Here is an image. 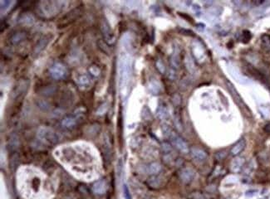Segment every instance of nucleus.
<instances>
[{
	"label": "nucleus",
	"mask_w": 270,
	"mask_h": 199,
	"mask_svg": "<svg viewBox=\"0 0 270 199\" xmlns=\"http://www.w3.org/2000/svg\"><path fill=\"white\" fill-rule=\"evenodd\" d=\"M131 60L127 56H122L119 61L120 87L121 94H127V88L131 76Z\"/></svg>",
	"instance_id": "nucleus-1"
},
{
	"label": "nucleus",
	"mask_w": 270,
	"mask_h": 199,
	"mask_svg": "<svg viewBox=\"0 0 270 199\" xmlns=\"http://www.w3.org/2000/svg\"><path fill=\"white\" fill-rule=\"evenodd\" d=\"M162 131L164 133V135L171 140L172 144L179 151H180L183 154H188L189 152L191 151V149H190L186 142L180 136L178 135L176 133L173 131L168 125H166V124L162 125Z\"/></svg>",
	"instance_id": "nucleus-2"
},
{
	"label": "nucleus",
	"mask_w": 270,
	"mask_h": 199,
	"mask_svg": "<svg viewBox=\"0 0 270 199\" xmlns=\"http://www.w3.org/2000/svg\"><path fill=\"white\" fill-rule=\"evenodd\" d=\"M38 135L40 139L45 140L49 143H55L59 141L58 135L56 134L55 132L52 131V129H48V128H41L38 130Z\"/></svg>",
	"instance_id": "nucleus-3"
},
{
	"label": "nucleus",
	"mask_w": 270,
	"mask_h": 199,
	"mask_svg": "<svg viewBox=\"0 0 270 199\" xmlns=\"http://www.w3.org/2000/svg\"><path fill=\"white\" fill-rule=\"evenodd\" d=\"M226 86L227 88H228V90H229V91L230 93V95L233 96L234 100L236 101V103L238 104V105H239L241 108H244V109L247 110L248 111H249V108L247 107L246 105H245L244 102L243 101V99L241 98V96H239V94H238V91H237V90H236L235 87L234 86V85L231 83L230 80H226Z\"/></svg>",
	"instance_id": "nucleus-4"
},
{
	"label": "nucleus",
	"mask_w": 270,
	"mask_h": 199,
	"mask_svg": "<svg viewBox=\"0 0 270 199\" xmlns=\"http://www.w3.org/2000/svg\"><path fill=\"white\" fill-rule=\"evenodd\" d=\"M67 73L66 68L61 63H56L50 68V74L52 78L56 80H60L63 78Z\"/></svg>",
	"instance_id": "nucleus-5"
},
{
	"label": "nucleus",
	"mask_w": 270,
	"mask_h": 199,
	"mask_svg": "<svg viewBox=\"0 0 270 199\" xmlns=\"http://www.w3.org/2000/svg\"><path fill=\"white\" fill-rule=\"evenodd\" d=\"M101 29H102V32L103 34V37L106 42L109 44H112L114 42V34L111 31V27L107 21H102V24H101Z\"/></svg>",
	"instance_id": "nucleus-6"
},
{
	"label": "nucleus",
	"mask_w": 270,
	"mask_h": 199,
	"mask_svg": "<svg viewBox=\"0 0 270 199\" xmlns=\"http://www.w3.org/2000/svg\"><path fill=\"white\" fill-rule=\"evenodd\" d=\"M191 50L193 52V56H195V58L197 61H203L205 60V51L202 45L199 42H195L193 43Z\"/></svg>",
	"instance_id": "nucleus-7"
},
{
	"label": "nucleus",
	"mask_w": 270,
	"mask_h": 199,
	"mask_svg": "<svg viewBox=\"0 0 270 199\" xmlns=\"http://www.w3.org/2000/svg\"><path fill=\"white\" fill-rule=\"evenodd\" d=\"M191 154L192 158L199 162H203L207 159L208 154L204 149L198 147H193L191 149Z\"/></svg>",
	"instance_id": "nucleus-8"
},
{
	"label": "nucleus",
	"mask_w": 270,
	"mask_h": 199,
	"mask_svg": "<svg viewBox=\"0 0 270 199\" xmlns=\"http://www.w3.org/2000/svg\"><path fill=\"white\" fill-rule=\"evenodd\" d=\"M180 179H181V181L185 183H191V181L194 179L195 177V172L192 170L191 168H185L180 171L179 173Z\"/></svg>",
	"instance_id": "nucleus-9"
},
{
	"label": "nucleus",
	"mask_w": 270,
	"mask_h": 199,
	"mask_svg": "<svg viewBox=\"0 0 270 199\" xmlns=\"http://www.w3.org/2000/svg\"><path fill=\"white\" fill-rule=\"evenodd\" d=\"M76 83L81 89H86L91 85V78L87 74H82L76 78Z\"/></svg>",
	"instance_id": "nucleus-10"
},
{
	"label": "nucleus",
	"mask_w": 270,
	"mask_h": 199,
	"mask_svg": "<svg viewBox=\"0 0 270 199\" xmlns=\"http://www.w3.org/2000/svg\"><path fill=\"white\" fill-rule=\"evenodd\" d=\"M246 146V141L244 139H241L238 140L237 143L234 144L230 150L231 154L233 156H238L239 154H241L243 150L245 149Z\"/></svg>",
	"instance_id": "nucleus-11"
},
{
	"label": "nucleus",
	"mask_w": 270,
	"mask_h": 199,
	"mask_svg": "<svg viewBox=\"0 0 270 199\" xmlns=\"http://www.w3.org/2000/svg\"><path fill=\"white\" fill-rule=\"evenodd\" d=\"M244 164V158L238 157V158L234 159L231 163V171L234 173H237L238 172H240Z\"/></svg>",
	"instance_id": "nucleus-12"
},
{
	"label": "nucleus",
	"mask_w": 270,
	"mask_h": 199,
	"mask_svg": "<svg viewBox=\"0 0 270 199\" xmlns=\"http://www.w3.org/2000/svg\"><path fill=\"white\" fill-rule=\"evenodd\" d=\"M79 116L80 114H78L77 116H68V117L64 118L62 120V125L65 128H72L73 126H75L76 123H77V119H78Z\"/></svg>",
	"instance_id": "nucleus-13"
},
{
	"label": "nucleus",
	"mask_w": 270,
	"mask_h": 199,
	"mask_svg": "<svg viewBox=\"0 0 270 199\" xmlns=\"http://www.w3.org/2000/svg\"><path fill=\"white\" fill-rule=\"evenodd\" d=\"M107 188V185H106V182L104 180H99L97 182H96L92 187V190L95 193L97 194H102L106 191Z\"/></svg>",
	"instance_id": "nucleus-14"
},
{
	"label": "nucleus",
	"mask_w": 270,
	"mask_h": 199,
	"mask_svg": "<svg viewBox=\"0 0 270 199\" xmlns=\"http://www.w3.org/2000/svg\"><path fill=\"white\" fill-rule=\"evenodd\" d=\"M156 114L157 116L159 117L160 119H166L169 117V112L167 110L166 106L164 104H160L159 106L156 110Z\"/></svg>",
	"instance_id": "nucleus-15"
},
{
	"label": "nucleus",
	"mask_w": 270,
	"mask_h": 199,
	"mask_svg": "<svg viewBox=\"0 0 270 199\" xmlns=\"http://www.w3.org/2000/svg\"><path fill=\"white\" fill-rule=\"evenodd\" d=\"M147 183L149 184V186L153 188H157L161 185V179L160 178L159 176L156 175H152L148 179Z\"/></svg>",
	"instance_id": "nucleus-16"
},
{
	"label": "nucleus",
	"mask_w": 270,
	"mask_h": 199,
	"mask_svg": "<svg viewBox=\"0 0 270 199\" xmlns=\"http://www.w3.org/2000/svg\"><path fill=\"white\" fill-rule=\"evenodd\" d=\"M171 66L172 69H177L180 67V57H179V52L175 50L173 52L172 56L171 57Z\"/></svg>",
	"instance_id": "nucleus-17"
},
{
	"label": "nucleus",
	"mask_w": 270,
	"mask_h": 199,
	"mask_svg": "<svg viewBox=\"0 0 270 199\" xmlns=\"http://www.w3.org/2000/svg\"><path fill=\"white\" fill-rule=\"evenodd\" d=\"M161 170V165L159 163H151L149 166H148V173L152 175H155L158 173H160Z\"/></svg>",
	"instance_id": "nucleus-18"
},
{
	"label": "nucleus",
	"mask_w": 270,
	"mask_h": 199,
	"mask_svg": "<svg viewBox=\"0 0 270 199\" xmlns=\"http://www.w3.org/2000/svg\"><path fill=\"white\" fill-rule=\"evenodd\" d=\"M161 149L165 155L166 154H172L173 152V148L171 146V144L168 142H163L161 143Z\"/></svg>",
	"instance_id": "nucleus-19"
},
{
	"label": "nucleus",
	"mask_w": 270,
	"mask_h": 199,
	"mask_svg": "<svg viewBox=\"0 0 270 199\" xmlns=\"http://www.w3.org/2000/svg\"><path fill=\"white\" fill-rule=\"evenodd\" d=\"M185 65H186L187 70L191 73H194L195 72V67L194 61H192L190 56H187L186 59H185Z\"/></svg>",
	"instance_id": "nucleus-20"
},
{
	"label": "nucleus",
	"mask_w": 270,
	"mask_h": 199,
	"mask_svg": "<svg viewBox=\"0 0 270 199\" xmlns=\"http://www.w3.org/2000/svg\"><path fill=\"white\" fill-rule=\"evenodd\" d=\"M149 89L155 95L158 94L160 91V86L159 84L157 83V82H155V81H151V83H150V86H149Z\"/></svg>",
	"instance_id": "nucleus-21"
},
{
	"label": "nucleus",
	"mask_w": 270,
	"mask_h": 199,
	"mask_svg": "<svg viewBox=\"0 0 270 199\" xmlns=\"http://www.w3.org/2000/svg\"><path fill=\"white\" fill-rule=\"evenodd\" d=\"M14 4V2H10V1H2L1 2V13L3 14L5 12L8 8Z\"/></svg>",
	"instance_id": "nucleus-22"
},
{
	"label": "nucleus",
	"mask_w": 270,
	"mask_h": 199,
	"mask_svg": "<svg viewBox=\"0 0 270 199\" xmlns=\"http://www.w3.org/2000/svg\"><path fill=\"white\" fill-rule=\"evenodd\" d=\"M252 35L249 31H244L242 35V40L244 42H249L250 41Z\"/></svg>",
	"instance_id": "nucleus-23"
},
{
	"label": "nucleus",
	"mask_w": 270,
	"mask_h": 199,
	"mask_svg": "<svg viewBox=\"0 0 270 199\" xmlns=\"http://www.w3.org/2000/svg\"><path fill=\"white\" fill-rule=\"evenodd\" d=\"M89 72L91 73V75H93V76H99L100 74V69L99 68H97V67H96V66H91L89 68Z\"/></svg>",
	"instance_id": "nucleus-24"
},
{
	"label": "nucleus",
	"mask_w": 270,
	"mask_h": 199,
	"mask_svg": "<svg viewBox=\"0 0 270 199\" xmlns=\"http://www.w3.org/2000/svg\"><path fill=\"white\" fill-rule=\"evenodd\" d=\"M225 157H226V152L224 151V150L217 152L216 154H215V159H217L218 161H221V160H223Z\"/></svg>",
	"instance_id": "nucleus-25"
},
{
	"label": "nucleus",
	"mask_w": 270,
	"mask_h": 199,
	"mask_svg": "<svg viewBox=\"0 0 270 199\" xmlns=\"http://www.w3.org/2000/svg\"><path fill=\"white\" fill-rule=\"evenodd\" d=\"M156 67H157V69L159 70V72L160 73H165L166 72V67H165V65L163 63L162 61H160V60H158L157 61H156Z\"/></svg>",
	"instance_id": "nucleus-26"
},
{
	"label": "nucleus",
	"mask_w": 270,
	"mask_h": 199,
	"mask_svg": "<svg viewBox=\"0 0 270 199\" xmlns=\"http://www.w3.org/2000/svg\"><path fill=\"white\" fill-rule=\"evenodd\" d=\"M263 43L264 45V47L270 50V37L269 36H263L262 37Z\"/></svg>",
	"instance_id": "nucleus-27"
},
{
	"label": "nucleus",
	"mask_w": 270,
	"mask_h": 199,
	"mask_svg": "<svg viewBox=\"0 0 270 199\" xmlns=\"http://www.w3.org/2000/svg\"><path fill=\"white\" fill-rule=\"evenodd\" d=\"M23 21H24V24H28V25H31L33 23V18L32 16L30 15H25L23 18Z\"/></svg>",
	"instance_id": "nucleus-28"
},
{
	"label": "nucleus",
	"mask_w": 270,
	"mask_h": 199,
	"mask_svg": "<svg viewBox=\"0 0 270 199\" xmlns=\"http://www.w3.org/2000/svg\"><path fill=\"white\" fill-rule=\"evenodd\" d=\"M172 101H173V103L175 105H179L180 102H181V98H180V96L179 95H177V94H175V96H173V98H172Z\"/></svg>",
	"instance_id": "nucleus-29"
},
{
	"label": "nucleus",
	"mask_w": 270,
	"mask_h": 199,
	"mask_svg": "<svg viewBox=\"0 0 270 199\" xmlns=\"http://www.w3.org/2000/svg\"><path fill=\"white\" fill-rule=\"evenodd\" d=\"M24 35L23 33H18V34H16L15 36L13 37V42H20V41H22V40L24 38Z\"/></svg>",
	"instance_id": "nucleus-30"
},
{
	"label": "nucleus",
	"mask_w": 270,
	"mask_h": 199,
	"mask_svg": "<svg viewBox=\"0 0 270 199\" xmlns=\"http://www.w3.org/2000/svg\"><path fill=\"white\" fill-rule=\"evenodd\" d=\"M124 197L126 199H131V196L127 185L124 186Z\"/></svg>",
	"instance_id": "nucleus-31"
},
{
	"label": "nucleus",
	"mask_w": 270,
	"mask_h": 199,
	"mask_svg": "<svg viewBox=\"0 0 270 199\" xmlns=\"http://www.w3.org/2000/svg\"><path fill=\"white\" fill-rule=\"evenodd\" d=\"M169 78L171 80H174L175 78V70L172 69V68L170 70V72H169Z\"/></svg>",
	"instance_id": "nucleus-32"
},
{
	"label": "nucleus",
	"mask_w": 270,
	"mask_h": 199,
	"mask_svg": "<svg viewBox=\"0 0 270 199\" xmlns=\"http://www.w3.org/2000/svg\"><path fill=\"white\" fill-rule=\"evenodd\" d=\"M264 130L267 132V133H270V124H268L265 125V127H264Z\"/></svg>",
	"instance_id": "nucleus-33"
},
{
	"label": "nucleus",
	"mask_w": 270,
	"mask_h": 199,
	"mask_svg": "<svg viewBox=\"0 0 270 199\" xmlns=\"http://www.w3.org/2000/svg\"><path fill=\"white\" fill-rule=\"evenodd\" d=\"M146 199H150V198H146Z\"/></svg>",
	"instance_id": "nucleus-34"
}]
</instances>
